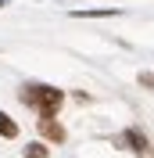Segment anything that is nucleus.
Segmentation results:
<instances>
[{
  "label": "nucleus",
  "mask_w": 154,
  "mask_h": 158,
  "mask_svg": "<svg viewBox=\"0 0 154 158\" xmlns=\"http://www.w3.org/2000/svg\"><path fill=\"white\" fill-rule=\"evenodd\" d=\"M140 83H144V86H151V90H154V76H147V72H144V76H140Z\"/></svg>",
  "instance_id": "nucleus-6"
},
{
  "label": "nucleus",
  "mask_w": 154,
  "mask_h": 158,
  "mask_svg": "<svg viewBox=\"0 0 154 158\" xmlns=\"http://www.w3.org/2000/svg\"><path fill=\"white\" fill-rule=\"evenodd\" d=\"M25 158H47V144H29V148H25Z\"/></svg>",
  "instance_id": "nucleus-5"
},
{
  "label": "nucleus",
  "mask_w": 154,
  "mask_h": 158,
  "mask_svg": "<svg viewBox=\"0 0 154 158\" xmlns=\"http://www.w3.org/2000/svg\"><path fill=\"white\" fill-rule=\"evenodd\" d=\"M18 97H22V104H29L32 111H39V118H54L58 108L65 104V94L58 86H47V83H25L18 90Z\"/></svg>",
  "instance_id": "nucleus-1"
},
{
  "label": "nucleus",
  "mask_w": 154,
  "mask_h": 158,
  "mask_svg": "<svg viewBox=\"0 0 154 158\" xmlns=\"http://www.w3.org/2000/svg\"><path fill=\"white\" fill-rule=\"evenodd\" d=\"M36 129H39V137L50 140V144H65V126L58 118H36Z\"/></svg>",
  "instance_id": "nucleus-3"
},
{
  "label": "nucleus",
  "mask_w": 154,
  "mask_h": 158,
  "mask_svg": "<svg viewBox=\"0 0 154 158\" xmlns=\"http://www.w3.org/2000/svg\"><path fill=\"white\" fill-rule=\"evenodd\" d=\"M115 148H129V151H136V155H147L151 151V140H147V133L144 129H125V133H118L115 137Z\"/></svg>",
  "instance_id": "nucleus-2"
},
{
  "label": "nucleus",
  "mask_w": 154,
  "mask_h": 158,
  "mask_svg": "<svg viewBox=\"0 0 154 158\" xmlns=\"http://www.w3.org/2000/svg\"><path fill=\"white\" fill-rule=\"evenodd\" d=\"M0 137H4V140H14V137H18V122H14L7 111H0Z\"/></svg>",
  "instance_id": "nucleus-4"
}]
</instances>
